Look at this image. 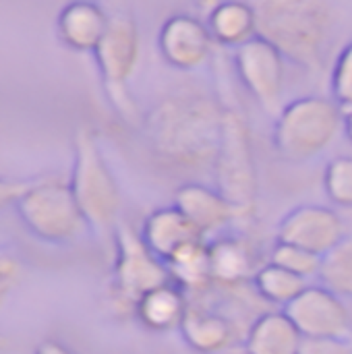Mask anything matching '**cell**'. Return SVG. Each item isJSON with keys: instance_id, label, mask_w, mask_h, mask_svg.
I'll list each match as a JSON object with an SVG mask.
<instances>
[{"instance_id": "18", "label": "cell", "mask_w": 352, "mask_h": 354, "mask_svg": "<svg viewBox=\"0 0 352 354\" xmlns=\"http://www.w3.org/2000/svg\"><path fill=\"white\" fill-rule=\"evenodd\" d=\"M170 278L176 286H180L189 297L205 295L214 288L212 274V257H210V241H195L180 249L168 263Z\"/></svg>"}, {"instance_id": "2", "label": "cell", "mask_w": 352, "mask_h": 354, "mask_svg": "<svg viewBox=\"0 0 352 354\" xmlns=\"http://www.w3.org/2000/svg\"><path fill=\"white\" fill-rule=\"evenodd\" d=\"M257 35L307 71L326 66L338 12L332 0H251Z\"/></svg>"}, {"instance_id": "7", "label": "cell", "mask_w": 352, "mask_h": 354, "mask_svg": "<svg viewBox=\"0 0 352 354\" xmlns=\"http://www.w3.org/2000/svg\"><path fill=\"white\" fill-rule=\"evenodd\" d=\"M342 216L328 205H299L290 209L276 228V241L297 245L319 257L346 239Z\"/></svg>"}, {"instance_id": "19", "label": "cell", "mask_w": 352, "mask_h": 354, "mask_svg": "<svg viewBox=\"0 0 352 354\" xmlns=\"http://www.w3.org/2000/svg\"><path fill=\"white\" fill-rule=\"evenodd\" d=\"M207 27L216 41L224 46H243L257 37V19L251 2L245 0H222L212 12Z\"/></svg>"}, {"instance_id": "1", "label": "cell", "mask_w": 352, "mask_h": 354, "mask_svg": "<svg viewBox=\"0 0 352 354\" xmlns=\"http://www.w3.org/2000/svg\"><path fill=\"white\" fill-rule=\"evenodd\" d=\"M226 108L203 91H176L160 100L147 116L149 147L172 172H212Z\"/></svg>"}, {"instance_id": "3", "label": "cell", "mask_w": 352, "mask_h": 354, "mask_svg": "<svg viewBox=\"0 0 352 354\" xmlns=\"http://www.w3.org/2000/svg\"><path fill=\"white\" fill-rule=\"evenodd\" d=\"M344 131L336 100L305 95L286 104L274 124V149L286 162H311L328 151Z\"/></svg>"}, {"instance_id": "21", "label": "cell", "mask_w": 352, "mask_h": 354, "mask_svg": "<svg viewBox=\"0 0 352 354\" xmlns=\"http://www.w3.org/2000/svg\"><path fill=\"white\" fill-rule=\"evenodd\" d=\"M319 282L340 299H352V236L322 257Z\"/></svg>"}, {"instance_id": "5", "label": "cell", "mask_w": 352, "mask_h": 354, "mask_svg": "<svg viewBox=\"0 0 352 354\" xmlns=\"http://www.w3.org/2000/svg\"><path fill=\"white\" fill-rule=\"evenodd\" d=\"M234 68L241 83L263 110L276 112L282 106L286 87V58L270 41L257 35L239 46L234 52Z\"/></svg>"}, {"instance_id": "24", "label": "cell", "mask_w": 352, "mask_h": 354, "mask_svg": "<svg viewBox=\"0 0 352 354\" xmlns=\"http://www.w3.org/2000/svg\"><path fill=\"white\" fill-rule=\"evenodd\" d=\"M324 191L334 205L352 209V158L338 156L326 164Z\"/></svg>"}, {"instance_id": "12", "label": "cell", "mask_w": 352, "mask_h": 354, "mask_svg": "<svg viewBox=\"0 0 352 354\" xmlns=\"http://www.w3.org/2000/svg\"><path fill=\"white\" fill-rule=\"evenodd\" d=\"M214 288L230 290L253 284L255 274L263 266L259 253L249 239L220 236L210 243Z\"/></svg>"}, {"instance_id": "6", "label": "cell", "mask_w": 352, "mask_h": 354, "mask_svg": "<svg viewBox=\"0 0 352 354\" xmlns=\"http://www.w3.org/2000/svg\"><path fill=\"white\" fill-rule=\"evenodd\" d=\"M168 266L145 245L141 234L122 230L118 236V261H116V286L120 297L133 307L147 292L170 284Z\"/></svg>"}, {"instance_id": "11", "label": "cell", "mask_w": 352, "mask_h": 354, "mask_svg": "<svg viewBox=\"0 0 352 354\" xmlns=\"http://www.w3.org/2000/svg\"><path fill=\"white\" fill-rule=\"evenodd\" d=\"M174 205L205 234L226 230L237 222H245L241 212L216 189L203 183H185L174 191Z\"/></svg>"}, {"instance_id": "13", "label": "cell", "mask_w": 352, "mask_h": 354, "mask_svg": "<svg viewBox=\"0 0 352 354\" xmlns=\"http://www.w3.org/2000/svg\"><path fill=\"white\" fill-rule=\"evenodd\" d=\"M141 239L164 263H168L180 249L207 236L176 205H166L154 209L145 218Z\"/></svg>"}, {"instance_id": "16", "label": "cell", "mask_w": 352, "mask_h": 354, "mask_svg": "<svg viewBox=\"0 0 352 354\" xmlns=\"http://www.w3.org/2000/svg\"><path fill=\"white\" fill-rule=\"evenodd\" d=\"M303 334L284 311L259 313L245 334L247 354H299Z\"/></svg>"}, {"instance_id": "22", "label": "cell", "mask_w": 352, "mask_h": 354, "mask_svg": "<svg viewBox=\"0 0 352 354\" xmlns=\"http://www.w3.org/2000/svg\"><path fill=\"white\" fill-rule=\"evenodd\" d=\"M108 23L104 12L91 4H79L71 10L68 17V33L71 39L81 46V48H89V46H98L108 29Z\"/></svg>"}, {"instance_id": "25", "label": "cell", "mask_w": 352, "mask_h": 354, "mask_svg": "<svg viewBox=\"0 0 352 354\" xmlns=\"http://www.w3.org/2000/svg\"><path fill=\"white\" fill-rule=\"evenodd\" d=\"M332 93L340 106L352 108V41L342 48V52L334 62Z\"/></svg>"}, {"instance_id": "26", "label": "cell", "mask_w": 352, "mask_h": 354, "mask_svg": "<svg viewBox=\"0 0 352 354\" xmlns=\"http://www.w3.org/2000/svg\"><path fill=\"white\" fill-rule=\"evenodd\" d=\"M299 354H352L344 338H303Z\"/></svg>"}, {"instance_id": "4", "label": "cell", "mask_w": 352, "mask_h": 354, "mask_svg": "<svg viewBox=\"0 0 352 354\" xmlns=\"http://www.w3.org/2000/svg\"><path fill=\"white\" fill-rule=\"evenodd\" d=\"M212 176L214 187L241 212L245 222L251 220L257 212L259 170L251 129L234 110H226L224 114L222 139L212 166Z\"/></svg>"}, {"instance_id": "14", "label": "cell", "mask_w": 352, "mask_h": 354, "mask_svg": "<svg viewBox=\"0 0 352 354\" xmlns=\"http://www.w3.org/2000/svg\"><path fill=\"white\" fill-rule=\"evenodd\" d=\"M183 340L199 354H218L228 351L237 342V322L212 307L189 305V311L180 324Z\"/></svg>"}, {"instance_id": "15", "label": "cell", "mask_w": 352, "mask_h": 354, "mask_svg": "<svg viewBox=\"0 0 352 354\" xmlns=\"http://www.w3.org/2000/svg\"><path fill=\"white\" fill-rule=\"evenodd\" d=\"M100 62L106 77L114 83H124L139 60V31L127 17H116L108 23V29L98 44Z\"/></svg>"}, {"instance_id": "10", "label": "cell", "mask_w": 352, "mask_h": 354, "mask_svg": "<svg viewBox=\"0 0 352 354\" xmlns=\"http://www.w3.org/2000/svg\"><path fill=\"white\" fill-rule=\"evenodd\" d=\"M214 35L205 23L191 15L170 17L158 37L164 60L178 71H195L207 62L214 50Z\"/></svg>"}, {"instance_id": "27", "label": "cell", "mask_w": 352, "mask_h": 354, "mask_svg": "<svg viewBox=\"0 0 352 354\" xmlns=\"http://www.w3.org/2000/svg\"><path fill=\"white\" fill-rule=\"evenodd\" d=\"M340 108H342V114H344V133L352 141V108H344V106H340Z\"/></svg>"}, {"instance_id": "17", "label": "cell", "mask_w": 352, "mask_h": 354, "mask_svg": "<svg viewBox=\"0 0 352 354\" xmlns=\"http://www.w3.org/2000/svg\"><path fill=\"white\" fill-rule=\"evenodd\" d=\"M189 305V295L170 282L141 297L135 307V315L151 332H170L180 328Z\"/></svg>"}, {"instance_id": "9", "label": "cell", "mask_w": 352, "mask_h": 354, "mask_svg": "<svg viewBox=\"0 0 352 354\" xmlns=\"http://www.w3.org/2000/svg\"><path fill=\"white\" fill-rule=\"evenodd\" d=\"M75 199L83 216L98 226L112 224L120 209L118 185L106 168L102 156L91 145H85L79 158Z\"/></svg>"}, {"instance_id": "8", "label": "cell", "mask_w": 352, "mask_h": 354, "mask_svg": "<svg viewBox=\"0 0 352 354\" xmlns=\"http://www.w3.org/2000/svg\"><path fill=\"white\" fill-rule=\"evenodd\" d=\"M284 313L293 319L303 338H344L351 330V315L344 299L326 286H307Z\"/></svg>"}, {"instance_id": "20", "label": "cell", "mask_w": 352, "mask_h": 354, "mask_svg": "<svg viewBox=\"0 0 352 354\" xmlns=\"http://www.w3.org/2000/svg\"><path fill=\"white\" fill-rule=\"evenodd\" d=\"M307 286L305 278L270 261H266L253 278V288L259 299L280 307H288Z\"/></svg>"}, {"instance_id": "23", "label": "cell", "mask_w": 352, "mask_h": 354, "mask_svg": "<svg viewBox=\"0 0 352 354\" xmlns=\"http://www.w3.org/2000/svg\"><path fill=\"white\" fill-rule=\"evenodd\" d=\"M270 263H276L305 280H311V278H317L319 276V268H322V257L307 251V249H301L297 245H288V243H278L272 247L270 251V257H268Z\"/></svg>"}]
</instances>
